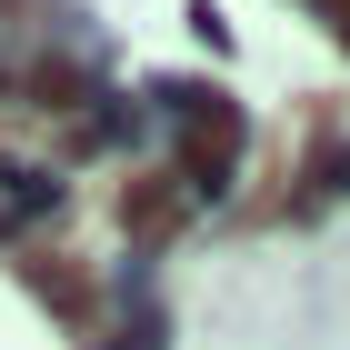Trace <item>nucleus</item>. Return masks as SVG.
Returning <instances> with one entry per match:
<instances>
[{"mask_svg":"<svg viewBox=\"0 0 350 350\" xmlns=\"http://www.w3.org/2000/svg\"><path fill=\"white\" fill-rule=\"evenodd\" d=\"M120 220H140V241H161L170 220H180V190H170V180H140V190H120Z\"/></svg>","mask_w":350,"mask_h":350,"instance_id":"obj_1","label":"nucleus"}]
</instances>
